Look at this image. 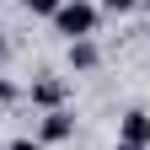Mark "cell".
Instances as JSON below:
<instances>
[{"label": "cell", "mask_w": 150, "mask_h": 150, "mask_svg": "<svg viewBox=\"0 0 150 150\" xmlns=\"http://www.w3.org/2000/svg\"><path fill=\"white\" fill-rule=\"evenodd\" d=\"M54 27H59L70 43L75 38H91L97 32V6H91V0H64V6L54 11Z\"/></svg>", "instance_id": "1"}, {"label": "cell", "mask_w": 150, "mask_h": 150, "mask_svg": "<svg viewBox=\"0 0 150 150\" xmlns=\"http://www.w3.org/2000/svg\"><path fill=\"white\" fill-rule=\"evenodd\" d=\"M118 139L145 150V145H150V112H139V107H134V112H123V123H118Z\"/></svg>", "instance_id": "2"}, {"label": "cell", "mask_w": 150, "mask_h": 150, "mask_svg": "<svg viewBox=\"0 0 150 150\" xmlns=\"http://www.w3.org/2000/svg\"><path fill=\"white\" fill-rule=\"evenodd\" d=\"M32 102L54 112V107L64 102V81H59V75H43V81H32Z\"/></svg>", "instance_id": "3"}, {"label": "cell", "mask_w": 150, "mask_h": 150, "mask_svg": "<svg viewBox=\"0 0 150 150\" xmlns=\"http://www.w3.org/2000/svg\"><path fill=\"white\" fill-rule=\"evenodd\" d=\"M70 129H75V118H70L64 107H54L48 118H43V129H38V139H43V145H54V139H70Z\"/></svg>", "instance_id": "4"}, {"label": "cell", "mask_w": 150, "mask_h": 150, "mask_svg": "<svg viewBox=\"0 0 150 150\" xmlns=\"http://www.w3.org/2000/svg\"><path fill=\"white\" fill-rule=\"evenodd\" d=\"M97 59H102V54H97L91 38H75V43H70V70H97Z\"/></svg>", "instance_id": "5"}, {"label": "cell", "mask_w": 150, "mask_h": 150, "mask_svg": "<svg viewBox=\"0 0 150 150\" xmlns=\"http://www.w3.org/2000/svg\"><path fill=\"white\" fill-rule=\"evenodd\" d=\"M22 6H27V16H54L64 0H22Z\"/></svg>", "instance_id": "6"}, {"label": "cell", "mask_w": 150, "mask_h": 150, "mask_svg": "<svg viewBox=\"0 0 150 150\" xmlns=\"http://www.w3.org/2000/svg\"><path fill=\"white\" fill-rule=\"evenodd\" d=\"M6 150H43V139H11Z\"/></svg>", "instance_id": "7"}, {"label": "cell", "mask_w": 150, "mask_h": 150, "mask_svg": "<svg viewBox=\"0 0 150 150\" xmlns=\"http://www.w3.org/2000/svg\"><path fill=\"white\" fill-rule=\"evenodd\" d=\"M102 6H107V11H134L139 0H102Z\"/></svg>", "instance_id": "8"}, {"label": "cell", "mask_w": 150, "mask_h": 150, "mask_svg": "<svg viewBox=\"0 0 150 150\" xmlns=\"http://www.w3.org/2000/svg\"><path fill=\"white\" fill-rule=\"evenodd\" d=\"M11 97H16V86H11V81H0V102H11Z\"/></svg>", "instance_id": "9"}, {"label": "cell", "mask_w": 150, "mask_h": 150, "mask_svg": "<svg viewBox=\"0 0 150 150\" xmlns=\"http://www.w3.org/2000/svg\"><path fill=\"white\" fill-rule=\"evenodd\" d=\"M6 54H11V43H6V32H0V59H6Z\"/></svg>", "instance_id": "10"}, {"label": "cell", "mask_w": 150, "mask_h": 150, "mask_svg": "<svg viewBox=\"0 0 150 150\" xmlns=\"http://www.w3.org/2000/svg\"><path fill=\"white\" fill-rule=\"evenodd\" d=\"M118 150H139V145H118Z\"/></svg>", "instance_id": "11"}]
</instances>
